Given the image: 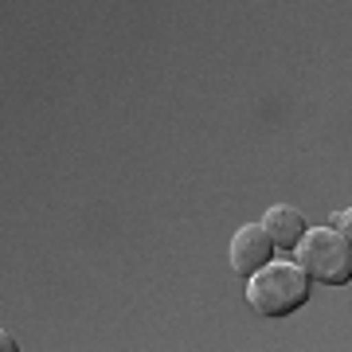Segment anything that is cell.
Instances as JSON below:
<instances>
[{
  "label": "cell",
  "mask_w": 352,
  "mask_h": 352,
  "mask_svg": "<svg viewBox=\"0 0 352 352\" xmlns=\"http://www.w3.org/2000/svg\"><path fill=\"white\" fill-rule=\"evenodd\" d=\"M247 302L263 317H286L309 302V278L294 263H266L251 274Z\"/></svg>",
  "instance_id": "6da1fadb"
},
{
  "label": "cell",
  "mask_w": 352,
  "mask_h": 352,
  "mask_svg": "<svg viewBox=\"0 0 352 352\" xmlns=\"http://www.w3.org/2000/svg\"><path fill=\"white\" fill-rule=\"evenodd\" d=\"M298 251V266L305 270V278L325 282V286H344L352 278V251H349V235H340L333 227H317L305 231L302 239L294 243Z\"/></svg>",
  "instance_id": "7a4b0ae2"
},
{
  "label": "cell",
  "mask_w": 352,
  "mask_h": 352,
  "mask_svg": "<svg viewBox=\"0 0 352 352\" xmlns=\"http://www.w3.org/2000/svg\"><path fill=\"white\" fill-rule=\"evenodd\" d=\"M270 258H274V243L263 231V223H247L235 231V239H231V270L239 278H251Z\"/></svg>",
  "instance_id": "3957f363"
},
{
  "label": "cell",
  "mask_w": 352,
  "mask_h": 352,
  "mask_svg": "<svg viewBox=\"0 0 352 352\" xmlns=\"http://www.w3.org/2000/svg\"><path fill=\"white\" fill-rule=\"evenodd\" d=\"M263 231L270 235L274 251L278 247H282V251H294V243L305 235V215L298 212V208H289V204H274V208L263 215Z\"/></svg>",
  "instance_id": "277c9868"
},
{
  "label": "cell",
  "mask_w": 352,
  "mask_h": 352,
  "mask_svg": "<svg viewBox=\"0 0 352 352\" xmlns=\"http://www.w3.org/2000/svg\"><path fill=\"white\" fill-rule=\"evenodd\" d=\"M349 219H352V212H337V215H333V231L349 235Z\"/></svg>",
  "instance_id": "5b68a950"
},
{
  "label": "cell",
  "mask_w": 352,
  "mask_h": 352,
  "mask_svg": "<svg viewBox=\"0 0 352 352\" xmlns=\"http://www.w3.org/2000/svg\"><path fill=\"white\" fill-rule=\"evenodd\" d=\"M0 352H20L16 337H12V333H4V329H0Z\"/></svg>",
  "instance_id": "8992f818"
}]
</instances>
